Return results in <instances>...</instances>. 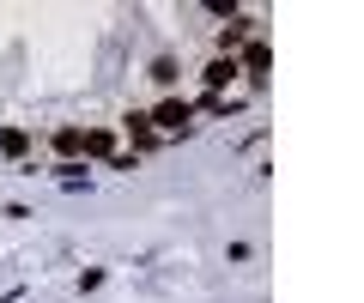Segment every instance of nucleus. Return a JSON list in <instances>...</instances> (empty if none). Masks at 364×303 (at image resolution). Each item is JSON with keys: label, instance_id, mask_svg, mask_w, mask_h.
I'll use <instances>...</instances> for the list:
<instances>
[{"label": "nucleus", "instance_id": "423d86ee", "mask_svg": "<svg viewBox=\"0 0 364 303\" xmlns=\"http://www.w3.org/2000/svg\"><path fill=\"white\" fill-rule=\"evenodd\" d=\"M231 79H237V55H213V61H207V85L225 97V85H231Z\"/></svg>", "mask_w": 364, "mask_h": 303}, {"label": "nucleus", "instance_id": "7ed1b4c3", "mask_svg": "<svg viewBox=\"0 0 364 303\" xmlns=\"http://www.w3.org/2000/svg\"><path fill=\"white\" fill-rule=\"evenodd\" d=\"M249 37H261V18L255 13H231V25L219 31V55H237Z\"/></svg>", "mask_w": 364, "mask_h": 303}, {"label": "nucleus", "instance_id": "f257e3e1", "mask_svg": "<svg viewBox=\"0 0 364 303\" xmlns=\"http://www.w3.org/2000/svg\"><path fill=\"white\" fill-rule=\"evenodd\" d=\"M237 73H249V85H267V73H273V49H267V37H249L243 49H237Z\"/></svg>", "mask_w": 364, "mask_h": 303}, {"label": "nucleus", "instance_id": "9d476101", "mask_svg": "<svg viewBox=\"0 0 364 303\" xmlns=\"http://www.w3.org/2000/svg\"><path fill=\"white\" fill-rule=\"evenodd\" d=\"M200 109H207V116H231L237 97H219V92H213V97H200Z\"/></svg>", "mask_w": 364, "mask_h": 303}, {"label": "nucleus", "instance_id": "f03ea898", "mask_svg": "<svg viewBox=\"0 0 364 303\" xmlns=\"http://www.w3.org/2000/svg\"><path fill=\"white\" fill-rule=\"evenodd\" d=\"M146 121H152V133H182L195 121V104H188V97H164L158 109H146Z\"/></svg>", "mask_w": 364, "mask_h": 303}, {"label": "nucleus", "instance_id": "39448f33", "mask_svg": "<svg viewBox=\"0 0 364 303\" xmlns=\"http://www.w3.org/2000/svg\"><path fill=\"white\" fill-rule=\"evenodd\" d=\"M55 158H61V170H73V158L85 152V128H55Z\"/></svg>", "mask_w": 364, "mask_h": 303}, {"label": "nucleus", "instance_id": "20e7f679", "mask_svg": "<svg viewBox=\"0 0 364 303\" xmlns=\"http://www.w3.org/2000/svg\"><path fill=\"white\" fill-rule=\"evenodd\" d=\"M122 133H128V140H134V158H140V152H152V145H158V133H152V121H146V109H134V116H122Z\"/></svg>", "mask_w": 364, "mask_h": 303}, {"label": "nucleus", "instance_id": "6e6552de", "mask_svg": "<svg viewBox=\"0 0 364 303\" xmlns=\"http://www.w3.org/2000/svg\"><path fill=\"white\" fill-rule=\"evenodd\" d=\"M25 145H31V140H25V128H6V133H0V152H13V158L25 152Z\"/></svg>", "mask_w": 364, "mask_h": 303}, {"label": "nucleus", "instance_id": "0eeeda50", "mask_svg": "<svg viewBox=\"0 0 364 303\" xmlns=\"http://www.w3.org/2000/svg\"><path fill=\"white\" fill-rule=\"evenodd\" d=\"M85 158H116V133L109 128H85Z\"/></svg>", "mask_w": 364, "mask_h": 303}, {"label": "nucleus", "instance_id": "1a4fd4ad", "mask_svg": "<svg viewBox=\"0 0 364 303\" xmlns=\"http://www.w3.org/2000/svg\"><path fill=\"white\" fill-rule=\"evenodd\" d=\"M152 79L158 85H176V61H170V55H158V61H152Z\"/></svg>", "mask_w": 364, "mask_h": 303}]
</instances>
